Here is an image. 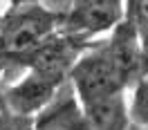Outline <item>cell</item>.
<instances>
[{
	"label": "cell",
	"instance_id": "1",
	"mask_svg": "<svg viewBox=\"0 0 148 130\" xmlns=\"http://www.w3.org/2000/svg\"><path fill=\"white\" fill-rule=\"evenodd\" d=\"M61 25V16L49 11L45 5L11 7V11L0 23V54L7 58L32 52Z\"/></svg>",
	"mask_w": 148,
	"mask_h": 130
},
{
	"label": "cell",
	"instance_id": "2",
	"mask_svg": "<svg viewBox=\"0 0 148 130\" xmlns=\"http://www.w3.org/2000/svg\"><path fill=\"white\" fill-rule=\"evenodd\" d=\"M70 81L81 103H90L94 99H103L126 90L119 70L110 61L103 45L79 56L70 72Z\"/></svg>",
	"mask_w": 148,
	"mask_h": 130
},
{
	"label": "cell",
	"instance_id": "3",
	"mask_svg": "<svg viewBox=\"0 0 148 130\" xmlns=\"http://www.w3.org/2000/svg\"><path fill=\"white\" fill-rule=\"evenodd\" d=\"M81 52V38L72 34H52L47 36L40 45H36L32 52L18 56L16 61L25 63L32 72L47 76L56 85H65L70 79L74 63L79 61Z\"/></svg>",
	"mask_w": 148,
	"mask_h": 130
},
{
	"label": "cell",
	"instance_id": "4",
	"mask_svg": "<svg viewBox=\"0 0 148 130\" xmlns=\"http://www.w3.org/2000/svg\"><path fill=\"white\" fill-rule=\"evenodd\" d=\"M126 18V0H79L72 11L63 16L61 25L72 36H92L106 29H114Z\"/></svg>",
	"mask_w": 148,
	"mask_h": 130
},
{
	"label": "cell",
	"instance_id": "5",
	"mask_svg": "<svg viewBox=\"0 0 148 130\" xmlns=\"http://www.w3.org/2000/svg\"><path fill=\"white\" fill-rule=\"evenodd\" d=\"M58 88L61 85L49 81L47 76L29 70L20 81H16L2 92L5 110H7V114H16V117H32V114L36 117L56 96Z\"/></svg>",
	"mask_w": 148,
	"mask_h": 130
},
{
	"label": "cell",
	"instance_id": "6",
	"mask_svg": "<svg viewBox=\"0 0 148 130\" xmlns=\"http://www.w3.org/2000/svg\"><path fill=\"white\" fill-rule=\"evenodd\" d=\"M103 47L110 56V61L114 63V67L119 70L126 88L137 85L144 79V47H141V38L137 29L130 20H121L112 29L110 40Z\"/></svg>",
	"mask_w": 148,
	"mask_h": 130
},
{
	"label": "cell",
	"instance_id": "7",
	"mask_svg": "<svg viewBox=\"0 0 148 130\" xmlns=\"http://www.w3.org/2000/svg\"><path fill=\"white\" fill-rule=\"evenodd\" d=\"M34 130H90L72 85L58 88L56 96L34 117Z\"/></svg>",
	"mask_w": 148,
	"mask_h": 130
},
{
	"label": "cell",
	"instance_id": "8",
	"mask_svg": "<svg viewBox=\"0 0 148 130\" xmlns=\"http://www.w3.org/2000/svg\"><path fill=\"white\" fill-rule=\"evenodd\" d=\"M123 92L110 94V96H103V99H94L90 103H81L90 130H128L130 128V110Z\"/></svg>",
	"mask_w": 148,
	"mask_h": 130
},
{
	"label": "cell",
	"instance_id": "9",
	"mask_svg": "<svg viewBox=\"0 0 148 130\" xmlns=\"http://www.w3.org/2000/svg\"><path fill=\"white\" fill-rule=\"evenodd\" d=\"M126 20H130L141 38V47L148 45V0H126Z\"/></svg>",
	"mask_w": 148,
	"mask_h": 130
},
{
	"label": "cell",
	"instance_id": "10",
	"mask_svg": "<svg viewBox=\"0 0 148 130\" xmlns=\"http://www.w3.org/2000/svg\"><path fill=\"white\" fill-rule=\"evenodd\" d=\"M130 117L137 121V126L148 130V79L144 76L135 85V94L130 101Z\"/></svg>",
	"mask_w": 148,
	"mask_h": 130
},
{
	"label": "cell",
	"instance_id": "11",
	"mask_svg": "<svg viewBox=\"0 0 148 130\" xmlns=\"http://www.w3.org/2000/svg\"><path fill=\"white\" fill-rule=\"evenodd\" d=\"M0 130H34V119L16 117V114H2L0 117Z\"/></svg>",
	"mask_w": 148,
	"mask_h": 130
},
{
	"label": "cell",
	"instance_id": "12",
	"mask_svg": "<svg viewBox=\"0 0 148 130\" xmlns=\"http://www.w3.org/2000/svg\"><path fill=\"white\" fill-rule=\"evenodd\" d=\"M74 2H76V0H45L43 5H45L49 11L58 14V16H61V20H63V16H67V14L72 11Z\"/></svg>",
	"mask_w": 148,
	"mask_h": 130
},
{
	"label": "cell",
	"instance_id": "13",
	"mask_svg": "<svg viewBox=\"0 0 148 130\" xmlns=\"http://www.w3.org/2000/svg\"><path fill=\"white\" fill-rule=\"evenodd\" d=\"M11 7H25V5H38V0H9Z\"/></svg>",
	"mask_w": 148,
	"mask_h": 130
},
{
	"label": "cell",
	"instance_id": "14",
	"mask_svg": "<svg viewBox=\"0 0 148 130\" xmlns=\"http://www.w3.org/2000/svg\"><path fill=\"white\" fill-rule=\"evenodd\" d=\"M5 61H7V56L0 54V72H2V67H5Z\"/></svg>",
	"mask_w": 148,
	"mask_h": 130
},
{
	"label": "cell",
	"instance_id": "15",
	"mask_svg": "<svg viewBox=\"0 0 148 130\" xmlns=\"http://www.w3.org/2000/svg\"><path fill=\"white\" fill-rule=\"evenodd\" d=\"M128 130H146V128H141V126H139V128H132V126H130Z\"/></svg>",
	"mask_w": 148,
	"mask_h": 130
}]
</instances>
